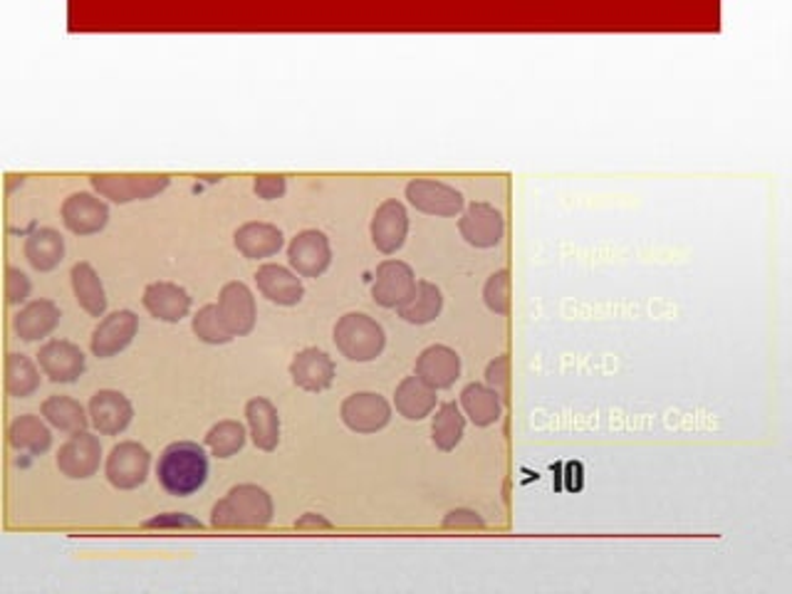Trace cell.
Here are the masks:
<instances>
[{
    "label": "cell",
    "mask_w": 792,
    "mask_h": 594,
    "mask_svg": "<svg viewBox=\"0 0 792 594\" xmlns=\"http://www.w3.org/2000/svg\"><path fill=\"white\" fill-rule=\"evenodd\" d=\"M343 424L355 434H377L392 422V406L377 392L349 394L339 406Z\"/></svg>",
    "instance_id": "obj_6"
},
{
    "label": "cell",
    "mask_w": 792,
    "mask_h": 594,
    "mask_svg": "<svg viewBox=\"0 0 792 594\" xmlns=\"http://www.w3.org/2000/svg\"><path fill=\"white\" fill-rule=\"evenodd\" d=\"M151 466V454L137 442L117 444L107 456V481L119 491H135L145 486Z\"/></svg>",
    "instance_id": "obj_5"
},
{
    "label": "cell",
    "mask_w": 792,
    "mask_h": 594,
    "mask_svg": "<svg viewBox=\"0 0 792 594\" xmlns=\"http://www.w3.org/2000/svg\"><path fill=\"white\" fill-rule=\"evenodd\" d=\"M139 333V317L131 310H117L107 315L92 333V355L99 359L117 357L131 345Z\"/></svg>",
    "instance_id": "obj_16"
},
{
    "label": "cell",
    "mask_w": 792,
    "mask_h": 594,
    "mask_svg": "<svg viewBox=\"0 0 792 594\" xmlns=\"http://www.w3.org/2000/svg\"><path fill=\"white\" fill-rule=\"evenodd\" d=\"M248 432L246 426L234 419H224L208 428L206 434V446L211 448V454L216 458H230L236 456L238 451H244Z\"/></svg>",
    "instance_id": "obj_34"
},
{
    "label": "cell",
    "mask_w": 792,
    "mask_h": 594,
    "mask_svg": "<svg viewBox=\"0 0 792 594\" xmlns=\"http://www.w3.org/2000/svg\"><path fill=\"white\" fill-rule=\"evenodd\" d=\"M135 419V406L122 392L99 389L90 399V422L102 436H119Z\"/></svg>",
    "instance_id": "obj_17"
},
{
    "label": "cell",
    "mask_w": 792,
    "mask_h": 594,
    "mask_svg": "<svg viewBox=\"0 0 792 594\" xmlns=\"http://www.w3.org/2000/svg\"><path fill=\"white\" fill-rule=\"evenodd\" d=\"M194 333L206 345H228L234 335L228 333L218 305H204L194 317Z\"/></svg>",
    "instance_id": "obj_35"
},
{
    "label": "cell",
    "mask_w": 792,
    "mask_h": 594,
    "mask_svg": "<svg viewBox=\"0 0 792 594\" xmlns=\"http://www.w3.org/2000/svg\"><path fill=\"white\" fill-rule=\"evenodd\" d=\"M273 498L266 488L240 483L214 505L211 525L218 531H260L273 523Z\"/></svg>",
    "instance_id": "obj_2"
},
{
    "label": "cell",
    "mask_w": 792,
    "mask_h": 594,
    "mask_svg": "<svg viewBox=\"0 0 792 594\" xmlns=\"http://www.w3.org/2000/svg\"><path fill=\"white\" fill-rule=\"evenodd\" d=\"M92 189L115 204L147 201L169 189L171 176L167 174H92Z\"/></svg>",
    "instance_id": "obj_4"
},
{
    "label": "cell",
    "mask_w": 792,
    "mask_h": 594,
    "mask_svg": "<svg viewBox=\"0 0 792 594\" xmlns=\"http://www.w3.org/2000/svg\"><path fill=\"white\" fill-rule=\"evenodd\" d=\"M295 527L297 531H333V523H329L325 515L320 513H305L303 518H297L295 521Z\"/></svg>",
    "instance_id": "obj_42"
},
{
    "label": "cell",
    "mask_w": 792,
    "mask_h": 594,
    "mask_svg": "<svg viewBox=\"0 0 792 594\" xmlns=\"http://www.w3.org/2000/svg\"><path fill=\"white\" fill-rule=\"evenodd\" d=\"M145 527H161V531H204V523L189 513H164L145 523Z\"/></svg>",
    "instance_id": "obj_39"
},
{
    "label": "cell",
    "mask_w": 792,
    "mask_h": 594,
    "mask_svg": "<svg viewBox=\"0 0 792 594\" xmlns=\"http://www.w3.org/2000/svg\"><path fill=\"white\" fill-rule=\"evenodd\" d=\"M8 442L16 451H28L30 456L48 454L52 446V432L36 414L16 416L8 428Z\"/></svg>",
    "instance_id": "obj_28"
},
{
    "label": "cell",
    "mask_w": 792,
    "mask_h": 594,
    "mask_svg": "<svg viewBox=\"0 0 792 594\" xmlns=\"http://www.w3.org/2000/svg\"><path fill=\"white\" fill-rule=\"evenodd\" d=\"M458 230L461 238L466 240L473 248H495L503 240L505 234V218L493 204L478 201L471 204L464 216L458 218Z\"/></svg>",
    "instance_id": "obj_8"
},
{
    "label": "cell",
    "mask_w": 792,
    "mask_h": 594,
    "mask_svg": "<svg viewBox=\"0 0 792 594\" xmlns=\"http://www.w3.org/2000/svg\"><path fill=\"white\" fill-rule=\"evenodd\" d=\"M234 244H236L238 253H244L248 260H263V258L275 256V253L283 248L285 238H283V230L278 226L250 221L236 230Z\"/></svg>",
    "instance_id": "obj_24"
},
{
    "label": "cell",
    "mask_w": 792,
    "mask_h": 594,
    "mask_svg": "<svg viewBox=\"0 0 792 594\" xmlns=\"http://www.w3.org/2000/svg\"><path fill=\"white\" fill-rule=\"evenodd\" d=\"M461 412H464L473 426H493L503 416V399L498 392H493L488 384L471 382L461 392Z\"/></svg>",
    "instance_id": "obj_26"
},
{
    "label": "cell",
    "mask_w": 792,
    "mask_h": 594,
    "mask_svg": "<svg viewBox=\"0 0 792 594\" xmlns=\"http://www.w3.org/2000/svg\"><path fill=\"white\" fill-rule=\"evenodd\" d=\"M72 278V290L77 303H80L82 310L92 317H102L107 310V295H105V285L99 280L97 270L90 266V263L82 260L77 263L70 273Z\"/></svg>",
    "instance_id": "obj_30"
},
{
    "label": "cell",
    "mask_w": 792,
    "mask_h": 594,
    "mask_svg": "<svg viewBox=\"0 0 792 594\" xmlns=\"http://www.w3.org/2000/svg\"><path fill=\"white\" fill-rule=\"evenodd\" d=\"M40 414L46 416L50 426L60 428L65 434L87 432V424H90V414L72 396H48L40 406Z\"/></svg>",
    "instance_id": "obj_31"
},
{
    "label": "cell",
    "mask_w": 792,
    "mask_h": 594,
    "mask_svg": "<svg viewBox=\"0 0 792 594\" xmlns=\"http://www.w3.org/2000/svg\"><path fill=\"white\" fill-rule=\"evenodd\" d=\"M60 216L70 234L95 236L109 224V206L102 201V196L80 191L65 198Z\"/></svg>",
    "instance_id": "obj_13"
},
{
    "label": "cell",
    "mask_w": 792,
    "mask_h": 594,
    "mask_svg": "<svg viewBox=\"0 0 792 594\" xmlns=\"http://www.w3.org/2000/svg\"><path fill=\"white\" fill-rule=\"evenodd\" d=\"M416 288V275L412 270L409 263L404 260H384L377 266L372 283V297L374 303L387 307V310H396V307L406 303Z\"/></svg>",
    "instance_id": "obj_11"
},
{
    "label": "cell",
    "mask_w": 792,
    "mask_h": 594,
    "mask_svg": "<svg viewBox=\"0 0 792 594\" xmlns=\"http://www.w3.org/2000/svg\"><path fill=\"white\" fill-rule=\"evenodd\" d=\"M102 464V444L90 432L72 434L68 444L60 446L58 471L72 481L92 478Z\"/></svg>",
    "instance_id": "obj_12"
},
{
    "label": "cell",
    "mask_w": 792,
    "mask_h": 594,
    "mask_svg": "<svg viewBox=\"0 0 792 594\" xmlns=\"http://www.w3.org/2000/svg\"><path fill=\"white\" fill-rule=\"evenodd\" d=\"M406 198L409 204L426 216L454 218L464 211V194L454 186L434 179H412L406 184Z\"/></svg>",
    "instance_id": "obj_7"
},
{
    "label": "cell",
    "mask_w": 792,
    "mask_h": 594,
    "mask_svg": "<svg viewBox=\"0 0 792 594\" xmlns=\"http://www.w3.org/2000/svg\"><path fill=\"white\" fill-rule=\"evenodd\" d=\"M161 488L174 498H189L208 481V456L201 444L176 442L161 451L157 464Z\"/></svg>",
    "instance_id": "obj_1"
},
{
    "label": "cell",
    "mask_w": 792,
    "mask_h": 594,
    "mask_svg": "<svg viewBox=\"0 0 792 594\" xmlns=\"http://www.w3.org/2000/svg\"><path fill=\"white\" fill-rule=\"evenodd\" d=\"M40 389V369L26 355L6 357V392L16 399H28Z\"/></svg>",
    "instance_id": "obj_33"
},
{
    "label": "cell",
    "mask_w": 792,
    "mask_h": 594,
    "mask_svg": "<svg viewBox=\"0 0 792 594\" xmlns=\"http://www.w3.org/2000/svg\"><path fill=\"white\" fill-rule=\"evenodd\" d=\"M26 258L40 273L55 270L65 258V238L55 228H36L26 240Z\"/></svg>",
    "instance_id": "obj_29"
},
{
    "label": "cell",
    "mask_w": 792,
    "mask_h": 594,
    "mask_svg": "<svg viewBox=\"0 0 792 594\" xmlns=\"http://www.w3.org/2000/svg\"><path fill=\"white\" fill-rule=\"evenodd\" d=\"M256 285L263 297H268L270 303L280 307H295L305 295L303 280L297 278V273L275 266V263H266V266L258 268Z\"/></svg>",
    "instance_id": "obj_21"
},
{
    "label": "cell",
    "mask_w": 792,
    "mask_h": 594,
    "mask_svg": "<svg viewBox=\"0 0 792 594\" xmlns=\"http://www.w3.org/2000/svg\"><path fill=\"white\" fill-rule=\"evenodd\" d=\"M414 374L436 392L448 389L454 387L456 379L461 377V357L456 355V349L446 345H432L416 357Z\"/></svg>",
    "instance_id": "obj_19"
},
{
    "label": "cell",
    "mask_w": 792,
    "mask_h": 594,
    "mask_svg": "<svg viewBox=\"0 0 792 594\" xmlns=\"http://www.w3.org/2000/svg\"><path fill=\"white\" fill-rule=\"evenodd\" d=\"M464 432H466V416L461 412V406L456 402H446L438 406L432 424L434 446L448 454V451H454L461 444Z\"/></svg>",
    "instance_id": "obj_32"
},
{
    "label": "cell",
    "mask_w": 792,
    "mask_h": 594,
    "mask_svg": "<svg viewBox=\"0 0 792 594\" xmlns=\"http://www.w3.org/2000/svg\"><path fill=\"white\" fill-rule=\"evenodd\" d=\"M444 310V295L428 280H416L414 293L406 297V303L396 307V315L409 325L434 323Z\"/></svg>",
    "instance_id": "obj_27"
},
{
    "label": "cell",
    "mask_w": 792,
    "mask_h": 594,
    "mask_svg": "<svg viewBox=\"0 0 792 594\" xmlns=\"http://www.w3.org/2000/svg\"><path fill=\"white\" fill-rule=\"evenodd\" d=\"M38 365L46 377L58 384H72L85 374L87 359L82 349L68 343V339H50L38 352Z\"/></svg>",
    "instance_id": "obj_14"
},
{
    "label": "cell",
    "mask_w": 792,
    "mask_h": 594,
    "mask_svg": "<svg viewBox=\"0 0 792 594\" xmlns=\"http://www.w3.org/2000/svg\"><path fill=\"white\" fill-rule=\"evenodd\" d=\"M141 303L149 310L151 317H157L161 323H181L191 310V295L186 293L181 285L176 283H151L147 285Z\"/></svg>",
    "instance_id": "obj_20"
},
{
    "label": "cell",
    "mask_w": 792,
    "mask_h": 594,
    "mask_svg": "<svg viewBox=\"0 0 792 594\" xmlns=\"http://www.w3.org/2000/svg\"><path fill=\"white\" fill-rule=\"evenodd\" d=\"M483 303L495 315L511 313V270H495L483 285Z\"/></svg>",
    "instance_id": "obj_36"
},
{
    "label": "cell",
    "mask_w": 792,
    "mask_h": 594,
    "mask_svg": "<svg viewBox=\"0 0 792 594\" xmlns=\"http://www.w3.org/2000/svg\"><path fill=\"white\" fill-rule=\"evenodd\" d=\"M8 179H10V181H8V191L13 189L16 184H23V176H8Z\"/></svg>",
    "instance_id": "obj_43"
},
{
    "label": "cell",
    "mask_w": 792,
    "mask_h": 594,
    "mask_svg": "<svg viewBox=\"0 0 792 594\" xmlns=\"http://www.w3.org/2000/svg\"><path fill=\"white\" fill-rule=\"evenodd\" d=\"M486 384L493 392L501 394V399L508 396V392H511V357L508 355H501L491 362L486 369Z\"/></svg>",
    "instance_id": "obj_37"
},
{
    "label": "cell",
    "mask_w": 792,
    "mask_h": 594,
    "mask_svg": "<svg viewBox=\"0 0 792 594\" xmlns=\"http://www.w3.org/2000/svg\"><path fill=\"white\" fill-rule=\"evenodd\" d=\"M32 290V283L20 268L6 270V300L8 305H23Z\"/></svg>",
    "instance_id": "obj_38"
},
{
    "label": "cell",
    "mask_w": 792,
    "mask_h": 594,
    "mask_svg": "<svg viewBox=\"0 0 792 594\" xmlns=\"http://www.w3.org/2000/svg\"><path fill=\"white\" fill-rule=\"evenodd\" d=\"M60 307L52 300L40 297V300L28 303L23 310L13 317V329L23 343H38V339H46L55 333V327L60 325Z\"/></svg>",
    "instance_id": "obj_22"
},
{
    "label": "cell",
    "mask_w": 792,
    "mask_h": 594,
    "mask_svg": "<svg viewBox=\"0 0 792 594\" xmlns=\"http://www.w3.org/2000/svg\"><path fill=\"white\" fill-rule=\"evenodd\" d=\"M335 345L349 362H372L387 347V335L374 317L347 313L335 325Z\"/></svg>",
    "instance_id": "obj_3"
},
{
    "label": "cell",
    "mask_w": 792,
    "mask_h": 594,
    "mask_svg": "<svg viewBox=\"0 0 792 594\" xmlns=\"http://www.w3.org/2000/svg\"><path fill=\"white\" fill-rule=\"evenodd\" d=\"M246 419L250 428V438L260 451H275L280 444V414L275 404L266 396H256L246 404Z\"/></svg>",
    "instance_id": "obj_23"
},
{
    "label": "cell",
    "mask_w": 792,
    "mask_h": 594,
    "mask_svg": "<svg viewBox=\"0 0 792 594\" xmlns=\"http://www.w3.org/2000/svg\"><path fill=\"white\" fill-rule=\"evenodd\" d=\"M394 406L404 419L422 422L436 409V389L412 374V377H404L399 387H396Z\"/></svg>",
    "instance_id": "obj_25"
},
{
    "label": "cell",
    "mask_w": 792,
    "mask_h": 594,
    "mask_svg": "<svg viewBox=\"0 0 792 594\" xmlns=\"http://www.w3.org/2000/svg\"><path fill=\"white\" fill-rule=\"evenodd\" d=\"M253 191L263 201H275V198H283L285 191H288V181L280 174H258L256 181H253Z\"/></svg>",
    "instance_id": "obj_40"
},
{
    "label": "cell",
    "mask_w": 792,
    "mask_h": 594,
    "mask_svg": "<svg viewBox=\"0 0 792 594\" xmlns=\"http://www.w3.org/2000/svg\"><path fill=\"white\" fill-rule=\"evenodd\" d=\"M335 362L327 352L317 347H305L290 362V377L295 387L305 392H325L335 382Z\"/></svg>",
    "instance_id": "obj_18"
},
{
    "label": "cell",
    "mask_w": 792,
    "mask_h": 594,
    "mask_svg": "<svg viewBox=\"0 0 792 594\" xmlns=\"http://www.w3.org/2000/svg\"><path fill=\"white\" fill-rule=\"evenodd\" d=\"M372 244L377 246L379 253L384 256H392V253L399 250L406 240V234H409V214H406V208L402 201H396V198H387L377 211H374L372 218Z\"/></svg>",
    "instance_id": "obj_15"
},
{
    "label": "cell",
    "mask_w": 792,
    "mask_h": 594,
    "mask_svg": "<svg viewBox=\"0 0 792 594\" xmlns=\"http://www.w3.org/2000/svg\"><path fill=\"white\" fill-rule=\"evenodd\" d=\"M288 260L300 278H320L333 263V248L323 230L310 228L297 234L288 246Z\"/></svg>",
    "instance_id": "obj_9"
},
{
    "label": "cell",
    "mask_w": 792,
    "mask_h": 594,
    "mask_svg": "<svg viewBox=\"0 0 792 594\" xmlns=\"http://www.w3.org/2000/svg\"><path fill=\"white\" fill-rule=\"evenodd\" d=\"M444 527L446 531H476V527L481 531V527H486V521H483L476 511L456 508V511L446 513Z\"/></svg>",
    "instance_id": "obj_41"
},
{
    "label": "cell",
    "mask_w": 792,
    "mask_h": 594,
    "mask_svg": "<svg viewBox=\"0 0 792 594\" xmlns=\"http://www.w3.org/2000/svg\"><path fill=\"white\" fill-rule=\"evenodd\" d=\"M218 313H221L230 335L234 337L250 335L258 320V307L248 285L240 280L226 283L221 293H218Z\"/></svg>",
    "instance_id": "obj_10"
}]
</instances>
